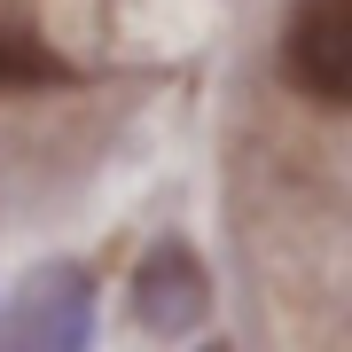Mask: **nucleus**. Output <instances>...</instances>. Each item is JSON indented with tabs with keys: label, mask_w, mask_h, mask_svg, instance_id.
Returning a JSON list of instances; mask_svg holds the SVG:
<instances>
[{
	"label": "nucleus",
	"mask_w": 352,
	"mask_h": 352,
	"mask_svg": "<svg viewBox=\"0 0 352 352\" xmlns=\"http://www.w3.org/2000/svg\"><path fill=\"white\" fill-rule=\"evenodd\" d=\"M87 305H94V289L78 282L71 266L39 274V282L24 289V305L8 314L0 352H78V344H87Z\"/></svg>",
	"instance_id": "7ed1b4c3"
},
{
	"label": "nucleus",
	"mask_w": 352,
	"mask_h": 352,
	"mask_svg": "<svg viewBox=\"0 0 352 352\" xmlns=\"http://www.w3.org/2000/svg\"><path fill=\"white\" fill-rule=\"evenodd\" d=\"M212 352H219V344H212Z\"/></svg>",
	"instance_id": "39448f33"
},
{
	"label": "nucleus",
	"mask_w": 352,
	"mask_h": 352,
	"mask_svg": "<svg viewBox=\"0 0 352 352\" xmlns=\"http://www.w3.org/2000/svg\"><path fill=\"white\" fill-rule=\"evenodd\" d=\"M32 87H71V63L16 16H0V94H32Z\"/></svg>",
	"instance_id": "20e7f679"
},
{
	"label": "nucleus",
	"mask_w": 352,
	"mask_h": 352,
	"mask_svg": "<svg viewBox=\"0 0 352 352\" xmlns=\"http://www.w3.org/2000/svg\"><path fill=\"white\" fill-rule=\"evenodd\" d=\"M212 314V282H204V258L188 243H157L149 266L133 274V321L157 329V337H180Z\"/></svg>",
	"instance_id": "f03ea898"
},
{
	"label": "nucleus",
	"mask_w": 352,
	"mask_h": 352,
	"mask_svg": "<svg viewBox=\"0 0 352 352\" xmlns=\"http://www.w3.org/2000/svg\"><path fill=\"white\" fill-rule=\"evenodd\" d=\"M282 78L321 110H352V0H289Z\"/></svg>",
	"instance_id": "f257e3e1"
}]
</instances>
